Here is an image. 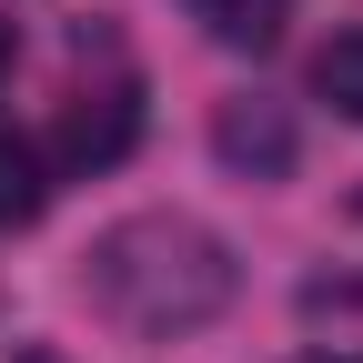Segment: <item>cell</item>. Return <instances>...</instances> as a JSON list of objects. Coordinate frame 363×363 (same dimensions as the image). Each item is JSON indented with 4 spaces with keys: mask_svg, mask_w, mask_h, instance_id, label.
<instances>
[{
    "mask_svg": "<svg viewBox=\"0 0 363 363\" xmlns=\"http://www.w3.org/2000/svg\"><path fill=\"white\" fill-rule=\"evenodd\" d=\"M192 21L222 40V51H272L293 21V0H192Z\"/></svg>",
    "mask_w": 363,
    "mask_h": 363,
    "instance_id": "5",
    "label": "cell"
},
{
    "mask_svg": "<svg viewBox=\"0 0 363 363\" xmlns=\"http://www.w3.org/2000/svg\"><path fill=\"white\" fill-rule=\"evenodd\" d=\"M131 142H142V91H131V81L81 91L71 121H61V162L71 172H111V162H131Z\"/></svg>",
    "mask_w": 363,
    "mask_h": 363,
    "instance_id": "3",
    "label": "cell"
},
{
    "mask_svg": "<svg viewBox=\"0 0 363 363\" xmlns=\"http://www.w3.org/2000/svg\"><path fill=\"white\" fill-rule=\"evenodd\" d=\"M11 363H71V353H51V343H30V353H11Z\"/></svg>",
    "mask_w": 363,
    "mask_h": 363,
    "instance_id": "8",
    "label": "cell"
},
{
    "mask_svg": "<svg viewBox=\"0 0 363 363\" xmlns=\"http://www.w3.org/2000/svg\"><path fill=\"white\" fill-rule=\"evenodd\" d=\"M303 363H353V353H303Z\"/></svg>",
    "mask_w": 363,
    "mask_h": 363,
    "instance_id": "9",
    "label": "cell"
},
{
    "mask_svg": "<svg viewBox=\"0 0 363 363\" xmlns=\"http://www.w3.org/2000/svg\"><path fill=\"white\" fill-rule=\"evenodd\" d=\"M81 293L101 323L142 333V343H172V333H202L233 313L242 293V262L233 242L192 212H121L111 233H91L81 252Z\"/></svg>",
    "mask_w": 363,
    "mask_h": 363,
    "instance_id": "1",
    "label": "cell"
},
{
    "mask_svg": "<svg viewBox=\"0 0 363 363\" xmlns=\"http://www.w3.org/2000/svg\"><path fill=\"white\" fill-rule=\"evenodd\" d=\"M313 101H333V121H363V30H333L313 51Z\"/></svg>",
    "mask_w": 363,
    "mask_h": 363,
    "instance_id": "6",
    "label": "cell"
},
{
    "mask_svg": "<svg viewBox=\"0 0 363 363\" xmlns=\"http://www.w3.org/2000/svg\"><path fill=\"white\" fill-rule=\"evenodd\" d=\"M11 51H21V30H11V21H0V81H11Z\"/></svg>",
    "mask_w": 363,
    "mask_h": 363,
    "instance_id": "7",
    "label": "cell"
},
{
    "mask_svg": "<svg viewBox=\"0 0 363 363\" xmlns=\"http://www.w3.org/2000/svg\"><path fill=\"white\" fill-rule=\"evenodd\" d=\"M40 212H51V162H40L30 131L0 121V233H21V222H40Z\"/></svg>",
    "mask_w": 363,
    "mask_h": 363,
    "instance_id": "4",
    "label": "cell"
},
{
    "mask_svg": "<svg viewBox=\"0 0 363 363\" xmlns=\"http://www.w3.org/2000/svg\"><path fill=\"white\" fill-rule=\"evenodd\" d=\"M212 162L242 172V182H293V162H303V121H293V101H272V91L222 101V111H212Z\"/></svg>",
    "mask_w": 363,
    "mask_h": 363,
    "instance_id": "2",
    "label": "cell"
}]
</instances>
